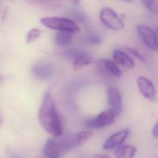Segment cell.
Returning <instances> with one entry per match:
<instances>
[{
	"label": "cell",
	"mask_w": 158,
	"mask_h": 158,
	"mask_svg": "<svg viewBox=\"0 0 158 158\" xmlns=\"http://www.w3.org/2000/svg\"><path fill=\"white\" fill-rule=\"evenodd\" d=\"M38 119L41 127L55 138L62 135V124L56 109L53 97L46 93L43 99L38 112Z\"/></svg>",
	"instance_id": "6da1fadb"
},
{
	"label": "cell",
	"mask_w": 158,
	"mask_h": 158,
	"mask_svg": "<svg viewBox=\"0 0 158 158\" xmlns=\"http://www.w3.org/2000/svg\"><path fill=\"white\" fill-rule=\"evenodd\" d=\"M40 21L43 25L49 28L69 31L72 33L80 31V27L77 23L73 20L67 18L48 17L41 19Z\"/></svg>",
	"instance_id": "7a4b0ae2"
},
{
	"label": "cell",
	"mask_w": 158,
	"mask_h": 158,
	"mask_svg": "<svg viewBox=\"0 0 158 158\" xmlns=\"http://www.w3.org/2000/svg\"><path fill=\"white\" fill-rule=\"evenodd\" d=\"M101 22L109 28L120 30L124 27V23L116 12L111 8L104 7L99 14Z\"/></svg>",
	"instance_id": "3957f363"
},
{
	"label": "cell",
	"mask_w": 158,
	"mask_h": 158,
	"mask_svg": "<svg viewBox=\"0 0 158 158\" xmlns=\"http://www.w3.org/2000/svg\"><path fill=\"white\" fill-rule=\"evenodd\" d=\"M116 115L110 109L100 112L95 117L88 119L85 124L89 128H100L111 125L115 120Z\"/></svg>",
	"instance_id": "277c9868"
},
{
	"label": "cell",
	"mask_w": 158,
	"mask_h": 158,
	"mask_svg": "<svg viewBox=\"0 0 158 158\" xmlns=\"http://www.w3.org/2000/svg\"><path fill=\"white\" fill-rule=\"evenodd\" d=\"M136 29L143 43L149 48L156 50L157 49V36L156 31L144 25H138Z\"/></svg>",
	"instance_id": "5b68a950"
},
{
	"label": "cell",
	"mask_w": 158,
	"mask_h": 158,
	"mask_svg": "<svg viewBox=\"0 0 158 158\" xmlns=\"http://www.w3.org/2000/svg\"><path fill=\"white\" fill-rule=\"evenodd\" d=\"M107 98L108 104L117 116L121 114L122 111V96L120 91L115 86H109L107 89Z\"/></svg>",
	"instance_id": "8992f818"
},
{
	"label": "cell",
	"mask_w": 158,
	"mask_h": 158,
	"mask_svg": "<svg viewBox=\"0 0 158 158\" xmlns=\"http://www.w3.org/2000/svg\"><path fill=\"white\" fill-rule=\"evenodd\" d=\"M98 69L99 72L107 76L119 77L122 72L114 62L107 59H101L98 61Z\"/></svg>",
	"instance_id": "52a82bcc"
},
{
	"label": "cell",
	"mask_w": 158,
	"mask_h": 158,
	"mask_svg": "<svg viewBox=\"0 0 158 158\" xmlns=\"http://www.w3.org/2000/svg\"><path fill=\"white\" fill-rule=\"evenodd\" d=\"M129 135L128 129H123L111 135L103 144V149L110 150L121 146Z\"/></svg>",
	"instance_id": "ba28073f"
},
{
	"label": "cell",
	"mask_w": 158,
	"mask_h": 158,
	"mask_svg": "<svg viewBox=\"0 0 158 158\" xmlns=\"http://www.w3.org/2000/svg\"><path fill=\"white\" fill-rule=\"evenodd\" d=\"M138 85L142 95L149 100L153 101L156 98V88L152 82L145 77L138 78Z\"/></svg>",
	"instance_id": "9c48e42d"
},
{
	"label": "cell",
	"mask_w": 158,
	"mask_h": 158,
	"mask_svg": "<svg viewBox=\"0 0 158 158\" xmlns=\"http://www.w3.org/2000/svg\"><path fill=\"white\" fill-rule=\"evenodd\" d=\"M62 155L74 148L81 144L83 141L80 139L78 133L76 135H67L57 141Z\"/></svg>",
	"instance_id": "30bf717a"
},
{
	"label": "cell",
	"mask_w": 158,
	"mask_h": 158,
	"mask_svg": "<svg viewBox=\"0 0 158 158\" xmlns=\"http://www.w3.org/2000/svg\"><path fill=\"white\" fill-rule=\"evenodd\" d=\"M31 70L36 77L41 79H47L53 75L54 70L53 67L49 64L39 62L33 65Z\"/></svg>",
	"instance_id": "8fae6325"
},
{
	"label": "cell",
	"mask_w": 158,
	"mask_h": 158,
	"mask_svg": "<svg viewBox=\"0 0 158 158\" xmlns=\"http://www.w3.org/2000/svg\"><path fill=\"white\" fill-rule=\"evenodd\" d=\"M43 153L46 158H59L62 156L57 141L48 139L44 147Z\"/></svg>",
	"instance_id": "7c38bea8"
},
{
	"label": "cell",
	"mask_w": 158,
	"mask_h": 158,
	"mask_svg": "<svg viewBox=\"0 0 158 158\" xmlns=\"http://www.w3.org/2000/svg\"><path fill=\"white\" fill-rule=\"evenodd\" d=\"M112 57L116 63L124 67L131 69L135 66V63L133 59L122 50L115 49L113 52Z\"/></svg>",
	"instance_id": "4fadbf2b"
},
{
	"label": "cell",
	"mask_w": 158,
	"mask_h": 158,
	"mask_svg": "<svg viewBox=\"0 0 158 158\" xmlns=\"http://www.w3.org/2000/svg\"><path fill=\"white\" fill-rule=\"evenodd\" d=\"M136 152V148L131 145H122L118 146L115 154L117 158H133Z\"/></svg>",
	"instance_id": "5bb4252c"
},
{
	"label": "cell",
	"mask_w": 158,
	"mask_h": 158,
	"mask_svg": "<svg viewBox=\"0 0 158 158\" xmlns=\"http://www.w3.org/2000/svg\"><path fill=\"white\" fill-rule=\"evenodd\" d=\"M73 37V33L66 31H59L55 36V41L57 45L64 46L69 44Z\"/></svg>",
	"instance_id": "9a60e30c"
},
{
	"label": "cell",
	"mask_w": 158,
	"mask_h": 158,
	"mask_svg": "<svg viewBox=\"0 0 158 158\" xmlns=\"http://www.w3.org/2000/svg\"><path fill=\"white\" fill-rule=\"evenodd\" d=\"M93 62V58L88 55L84 53H81L75 59H73V66L75 69L80 68L91 64Z\"/></svg>",
	"instance_id": "2e32d148"
},
{
	"label": "cell",
	"mask_w": 158,
	"mask_h": 158,
	"mask_svg": "<svg viewBox=\"0 0 158 158\" xmlns=\"http://www.w3.org/2000/svg\"><path fill=\"white\" fill-rule=\"evenodd\" d=\"M41 35V31L36 28H33L31 29L27 35V42L28 43H31L35 41L37 38L40 37Z\"/></svg>",
	"instance_id": "e0dca14e"
},
{
	"label": "cell",
	"mask_w": 158,
	"mask_h": 158,
	"mask_svg": "<svg viewBox=\"0 0 158 158\" xmlns=\"http://www.w3.org/2000/svg\"><path fill=\"white\" fill-rule=\"evenodd\" d=\"M143 3L149 10L157 13L158 12V1L157 0H145Z\"/></svg>",
	"instance_id": "ac0fdd59"
},
{
	"label": "cell",
	"mask_w": 158,
	"mask_h": 158,
	"mask_svg": "<svg viewBox=\"0 0 158 158\" xmlns=\"http://www.w3.org/2000/svg\"><path fill=\"white\" fill-rule=\"evenodd\" d=\"M85 41L87 43H89L91 44H98L101 43L102 40L99 36L96 34H91L85 36Z\"/></svg>",
	"instance_id": "d6986e66"
},
{
	"label": "cell",
	"mask_w": 158,
	"mask_h": 158,
	"mask_svg": "<svg viewBox=\"0 0 158 158\" xmlns=\"http://www.w3.org/2000/svg\"><path fill=\"white\" fill-rule=\"evenodd\" d=\"M127 49L128 51H129L131 54H132L135 57H136L138 60H139L140 61L143 62H146V59L145 57H144V56L140 53L138 50H136V49L135 48H130V47H128L127 48Z\"/></svg>",
	"instance_id": "ffe728a7"
},
{
	"label": "cell",
	"mask_w": 158,
	"mask_h": 158,
	"mask_svg": "<svg viewBox=\"0 0 158 158\" xmlns=\"http://www.w3.org/2000/svg\"><path fill=\"white\" fill-rule=\"evenodd\" d=\"M80 139L84 142L85 141L88 139L92 135V133L90 131H82L78 133Z\"/></svg>",
	"instance_id": "44dd1931"
},
{
	"label": "cell",
	"mask_w": 158,
	"mask_h": 158,
	"mask_svg": "<svg viewBox=\"0 0 158 158\" xmlns=\"http://www.w3.org/2000/svg\"><path fill=\"white\" fill-rule=\"evenodd\" d=\"M81 52L79 51H77V50H74V49H72L70 51H68L65 52V55L67 57H70V58H73V59H75L78 56H79L80 54H81Z\"/></svg>",
	"instance_id": "7402d4cb"
},
{
	"label": "cell",
	"mask_w": 158,
	"mask_h": 158,
	"mask_svg": "<svg viewBox=\"0 0 158 158\" xmlns=\"http://www.w3.org/2000/svg\"><path fill=\"white\" fill-rule=\"evenodd\" d=\"M152 135L155 137V138H157L158 136V125L157 123H156L155 125L154 126V127L152 128Z\"/></svg>",
	"instance_id": "603a6c76"
},
{
	"label": "cell",
	"mask_w": 158,
	"mask_h": 158,
	"mask_svg": "<svg viewBox=\"0 0 158 158\" xmlns=\"http://www.w3.org/2000/svg\"><path fill=\"white\" fill-rule=\"evenodd\" d=\"M91 158H110V157L103 154H98L94 155Z\"/></svg>",
	"instance_id": "cb8c5ba5"
},
{
	"label": "cell",
	"mask_w": 158,
	"mask_h": 158,
	"mask_svg": "<svg viewBox=\"0 0 158 158\" xmlns=\"http://www.w3.org/2000/svg\"><path fill=\"white\" fill-rule=\"evenodd\" d=\"M1 117H0V123H1Z\"/></svg>",
	"instance_id": "d4e9b609"
}]
</instances>
